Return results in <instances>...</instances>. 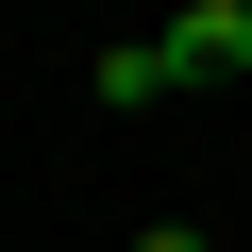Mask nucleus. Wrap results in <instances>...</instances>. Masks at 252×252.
I'll list each match as a JSON object with an SVG mask.
<instances>
[{
  "label": "nucleus",
  "instance_id": "1",
  "mask_svg": "<svg viewBox=\"0 0 252 252\" xmlns=\"http://www.w3.org/2000/svg\"><path fill=\"white\" fill-rule=\"evenodd\" d=\"M152 51H168V84H235V67H252V0H185Z\"/></svg>",
  "mask_w": 252,
  "mask_h": 252
},
{
  "label": "nucleus",
  "instance_id": "3",
  "mask_svg": "<svg viewBox=\"0 0 252 252\" xmlns=\"http://www.w3.org/2000/svg\"><path fill=\"white\" fill-rule=\"evenodd\" d=\"M135 252H202V219H152V235H135Z\"/></svg>",
  "mask_w": 252,
  "mask_h": 252
},
{
  "label": "nucleus",
  "instance_id": "2",
  "mask_svg": "<svg viewBox=\"0 0 252 252\" xmlns=\"http://www.w3.org/2000/svg\"><path fill=\"white\" fill-rule=\"evenodd\" d=\"M84 101H101V118H135V101H168V51H152V34H118V51H84Z\"/></svg>",
  "mask_w": 252,
  "mask_h": 252
}]
</instances>
